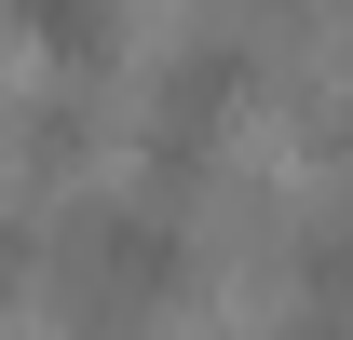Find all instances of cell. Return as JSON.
<instances>
[{
    "instance_id": "cell-5",
    "label": "cell",
    "mask_w": 353,
    "mask_h": 340,
    "mask_svg": "<svg viewBox=\"0 0 353 340\" xmlns=\"http://www.w3.org/2000/svg\"><path fill=\"white\" fill-rule=\"evenodd\" d=\"M28 258H41V232H28V218H0V286H14Z\"/></svg>"
},
{
    "instance_id": "cell-2",
    "label": "cell",
    "mask_w": 353,
    "mask_h": 340,
    "mask_svg": "<svg viewBox=\"0 0 353 340\" xmlns=\"http://www.w3.org/2000/svg\"><path fill=\"white\" fill-rule=\"evenodd\" d=\"M231 109H245V41H190V55H163V82H150V191L204 177V150H218Z\"/></svg>"
},
{
    "instance_id": "cell-4",
    "label": "cell",
    "mask_w": 353,
    "mask_h": 340,
    "mask_svg": "<svg viewBox=\"0 0 353 340\" xmlns=\"http://www.w3.org/2000/svg\"><path fill=\"white\" fill-rule=\"evenodd\" d=\"M285 258H299V299H312V313H353V218L340 205H312Z\"/></svg>"
},
{
    "instance_id": "cell-6",
    "label": "cell",
    "mask_w": 353,
    "mask_h": 340,
    "mask_svg": "<svg viewBox=\"0 0 353 340\" xmlns=\"http://www.w3.org/2000/svg\"><path fill=\"white\" fill-rule=\"evenodd\" d=\"M285 340H353V313H312V299H299V313H285Z\"/></svg>"
},
{
    "instance_id": "cell-3",
    "label": "cell",
    "mask_w": 353,
    "mask_h": 340,
    "mask_svg": "<svg viewBox=\"0 0 353 340\" xmlns=\"http://www.w3.org/2000/svg\"><path fill=\"white\" fill-rule=\"evenodd\" d=\"M14 28H28L41 55H68V68H109V41H123L109 0H14Z\"/></svg>"
},
{
    "instance_id": "cell-1",
    "label": "cell",
    "mask_w": 353,
    "mask_h": 340,
    "mask_svg": "<svg viewBox=\"0 0 353 340\" xmlns=\"http://www.w3.org/2000/svg\"><path fill=\"white\" fill-rule=\"evenodd\" d=\"M190 286V232H176L163 191H95V205H68V232H54V299L68 313H95V327H123V313H150V299Z\"/></svg>"
}]
</instances>
